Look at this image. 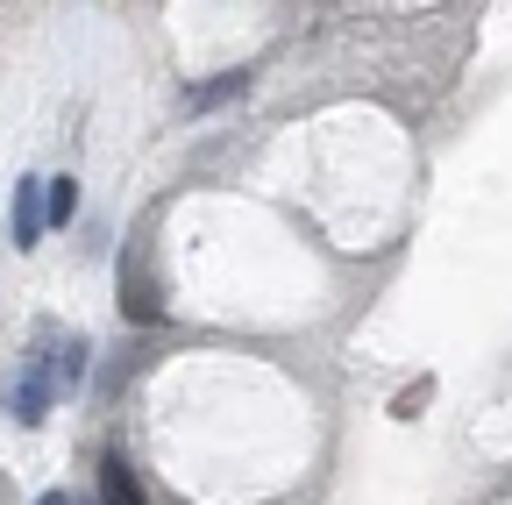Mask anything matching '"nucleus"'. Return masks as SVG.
Returning a JSON list of instances; mask_svg holds the SVG:
<instances>
[{
  "instance_id": "7",
  "label": "nucleus",
  "mask_w": 512,
  "mask_h": 505,
  "mask_svg": "<svg viewBox=\"0 0 512 505\" xmlns=\"http://www.w3.org/2000/svg\"><path fill=\"white\" fill-rule=\"evenodd\" d=\"M36 505H72V498H64V491H43V498H36Z\"/></svg>"
},
{
  "instance_id": "3",
  "label": "nucleus",
  "mask_w": 512,
  "mask_h": 505,
  "mask_svg": "<svg viewBox=\"0 0 512 505\" xmlns=\"http://www.w3.org/2000/svg\"><path fill=\"white\" fill-rule=\"evenodd\" d=\"M100 505H143V477H136V463L121 449L100 456Z\"/></svg>"
},
{
  "instance_id": "5",
  "label": "nucleus",
  "mask_w": 512,
  "mask_h": 505,
  "mask_svg": "<svg viewBox=\"0 0 512 505\" xmlns=\"http://www.w3.org/2000/svg\"><path fill=\"white\" fill-rule=\"evenodd\" d=\"M242 86H249V72H221V79H207V86H192L185 100H192V107H221V100H235Z\"/></svg>"
},
{
  "instance_id": "4",
  "label": "nucleus",
  "mask_w": 512,
  "mask_h": 505,
  "mask_svg": "<svg viewBox=\"0 0 512 505\" xmlns=\"http://www.w3.org/2000/svg\"><path fill=\"white\" fill-rule=\"evenodd\" d=\"M50 392H57V370H43V363H36L22 385H15V420H22V427H36V420L50 413Z\"/></svg>"
},
{
  "instance_id": "1",
  "label": "nucleus",
  "mask_w": 512,
  "mask_h": 505,
  "mask_svg": "<svg viewBox=\"0 0 512 505\" xmlns=\"http://www.w3.org/2000/svg\"><path fill=\"white\" fill-rule=\"evenodd\" d=\"M50 235V178H22L15 185V242L36 249Z\"/></svg>"
},
{
  "instance_id": "2",
  "label": "nucleus",
  "mask_w": 512,
  "mask_h": 505,
  "mask_svg": "<svg viewBox=\"0 0 512 505\" xmlns=\"http://www.w3.org/2000/svg\"><path fill=\"white\" fill-rule=\"evenodd\" d=\"M121 313H128V321H136V328H150L157 321V292H150V278H143V264H136V249H128V257H121Z\"/></svg>"
},
{
  "instance_id": "6",
  "label": "nucleus",
  "mask_w": 512,
  "mask_h": 505,
  "mask_svg": "<svg viewBox=\"0 0 512 505\" xmlns=\"http://www.w3.org/2000/svg\"><path fill=\"white\" fill-rule=\"evenodd\" d=\"M79 214V178H50V228H64Z\"/></svg>"
}]
</instances>
